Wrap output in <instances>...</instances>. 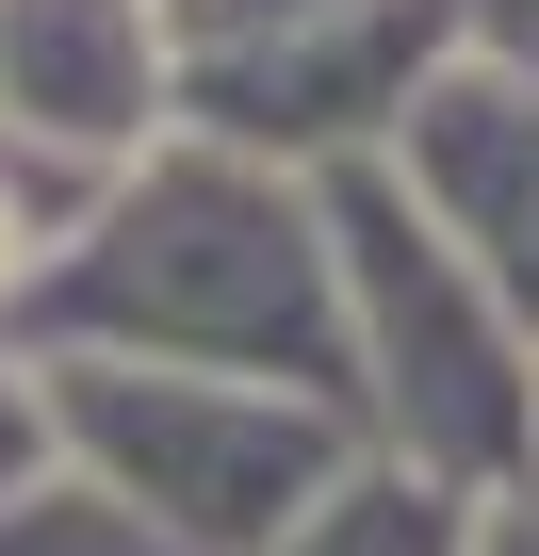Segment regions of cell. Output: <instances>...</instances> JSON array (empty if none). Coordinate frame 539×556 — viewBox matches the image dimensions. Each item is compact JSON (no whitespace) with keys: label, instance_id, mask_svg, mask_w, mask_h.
<instances>
[{"label":"cell","instance_id":"1","mask_svg":"<svg viewBox=\"0 0 539 556\" xmlns=\"http://www.w3.org/2000/svg\"><path fill=\"white\" fill-rule=\"evenodd\" d=\"M50 295L66 328L99 344H147V361H229V377H295V393H344V278H328V213L295 164H261L229 131H180L147 164H115L82 197V229L50 245Z\"/></svg>","mask_w":539,"mask_h":556},{"label":"cell","instance_id":"2","mask_svg":"<svg viewBox=\"0 0 539 556\" xmlns=\"http://www.w3.org/2000/svg\"><path fill=\"white\" fill-rule=\"evenodd\" d=\"M311 213H328V278H344V377L393 426V458L441 491L523 475L539 458V344L490 312V278L409 213V180L376 148H328Z\"/></svg>","mask_w":539,"mask_h":556},{"label":"cell","instance_id":"3","mask_svg":"<svg viewBox=\"0 0 539 556\" xmlns=\"http://www.w3.org/2000/svg\"><path fill=\"white\" fill-rule=\"evenodd\" d=\"M50 393V442L131 491L180 556H261L344 458H360V409L344 393H295V377H229V361H115V344H50L34 361Z\"/></svg>","mask_w":539,"mask_h":556},{"label":"cell","instance_id":"4","mask_svg":"<svg viewBox=\"0 0 539 556\" xmlns=\"http://www.w3.org/2000/svg\"><path fill=\"white\" fill-rule=\"evenodd\" d=\"M376 164L409 180V213L490 278V312L539 344V66L441 34L409 66V99L376 115Z\"/></svg>","mask_w":539,"mask_h":556},{"label":"cell","instance_id":"5","mask_svg":"<svg viewBox=\"0 0 539 556\" xmlns=\"http://www.w3.org/2000/svg\"><path fill=\"white\" fill-rule=\"evenodd\" d=\"M0 131H34L66 164H131L164 131L147 0H0Z\"/></svg>","mask_w":539,"mask_h":556},{"label":"cell","instance_id":"6","mask_svg":"<svg viewBox=\"0 0 539 556\" xmlns=\"http://www.w3.org/2000/svg\"><path fill=\"white\" fill-rule=\"evenodd\" d=\"M458 507H474V491H441V475H409V458H344L261 556H458Z\"/></svg>","mask_w":539,"mask_h":556},{"label":"cell","instance_id":"7","mask_svg":"<svg viewBox=\"0 0 539 556\" xmlns=\"http://www.w3.org/2000/svg\"><path fill=\"white\" fill-rule=\"evenodd\" d=\"M0 556H180L131 491H99V475H17V491H0Z\"/></svg>","mask_w":539,"mask_h":556},{"label":"cell","instance_id":"8","mask_svg":"<svg viewBox=\"0 0 539 556\" xmlns=\"http://www.w3.org/2000/svg\"><path fill=\"white\" fill-rule=\"evenodd\" d=\"M458 556H539V475H490L458 507Z\"/></svg>","mask_w":539,"mask_h":556},{"label":"cell","instance_id":"9","mask_svg":"<svg viewBox=\"0 0 539 556\" xmlns=\"http://www.w3.org/2000/svg\"><path fill=\"white\" fill-rule=\"evenodd\" d=\"M50 458V393H34V361H0V491H17Z\"/></svg>","mask_w":539,"mask_h":556},{"label":"cell","instance_id":"10","mask_svg":"<svg viewBox=\"0 0 539 556\" xmlns=\"http://www.w3.org/2000/svg\"><path fill=\"white\" fill-rule=\"evenodd\" d=\"M523 66H539V34H523Z\"/></svg>","mask_w":539,"mask_h":556}]
</instances>
